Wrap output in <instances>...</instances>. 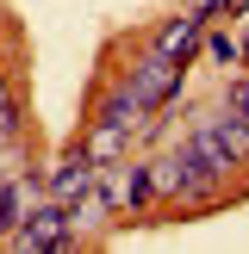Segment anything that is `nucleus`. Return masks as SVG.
Instances as JSON below:
<instances>
[{
	"label": "nucleus",
	"mask_w": 249,
	"mask_h": 254,
	"mask_svg": "<svg viewBox=\"0 0 249 254\" xmlns=\"http://www.w3.org/2000/svg\"><path fill=\"white\" fill-rule=\"evenodd\" d=\"M6 242L19 248V254H56V248H75L81 236H75V223H69V205H62V198H44Z\"/></svg>",
	"instance_id": "nucleus-1"
},
{
	"label": "nucleus",
	"mask_w": 249,
	"mask_h": 254,
	"mask_svg": "<svg viewBox=\"0 0 249 254\" xmlns=\"http://www.w3.org/2000/svg\"><path fill=\"white\" fill-rule=\"evenodd\" d=\"M124 87H131V93L143 99L149 112H156V106H168V99H174V87H181V62H162L156 50H149V56L131 68V81H124Z\"/></svg>",
	"instance_id": "nucleus-2"
},
{
	"label": "nucleus",
	"mask_w": 249,
	"mask_h": 254,
	"mask_svg": "<svg viewBox=\"0 0 249 254\" xmlns=\"http://www.w3.org/2000/svg\"><path fill=\"white\" fill-rule=\"evenodd\" d=\"M100 161H87V149H69V155L56 161V168H50V180H44V198H62V205H69V198H81V192H94V180H100Z\"/></svg>",
	"instance_id": "nucleus-3"
},
{
	"label": "nucleus",
	"mask_w": 249,
	"mask_h": 254,
	"mask_svg": "<svg viewBox=\"0 0 249 254\" xmlns=\"http://www.w3.org/2000/svg\"><path fill=\"white\" fill-rule=\"evenodd\" d=\"M37 205H44V192H37L31 174H6V186H0V236H12Z\"/></svg>",
	"instance_id": "nucleus-4"
},
{
	"label": "nucleus",
	"mask_w": 249,
	"mask_h": 254,
	"mask_svg": "<svg viewBox=\"0 0 249 254\" xmlns=\"http://www.w3.org/2000/svg\"><path fill=\"white\" fill-rule=\"evenodd\" d=\"M149 50H156L162 62H187V56L199 50V19H193V12H187V19H168V25L156 31V44H149Z\"/></svg>",
	"instance_id": "nucleus-5"
},
{
	"label": "nucleus",
	"mask_w": 249,
	"mask_h": 254,
	"mask_svg": "<svg viewBox=\"0 0 249 254\" xmlns=\"http://www.w3.org/2000/svg\"><path fill=\"white\" fill-rule=\"evenodd\" d=\"M124 143H131V136H124V130H119V124H106V118H100V130H94V136H87V143H81V149H87V161H100V168H112V161H119V155H124Z\"/></svg>",
	"instance_id": "nucleus-6"
},
{
	"label": "nucleus",
	"mask_w": 249,
	"mask_h": 254,
	"mask_svg": "<svg viewBox=\"0 0 249 254\" xmlns=\"http://www.w3.org/2000/svg\"><path fill=\"white\" fill-rule=\"evenodd\" d=\"M112 192H119V205H124V211L149 205V198H156V168H131L124 180H112Z\"/></svg>",
	"instance_id": "nucleus-7"
},
{
	"label": "nucleus",
	"mask_w": 249,
	"mask_h": 254,
	"mask_svg": "<svg viewBox=\"0 0 249 254\" xmlns=\"http://www.w3.org/2000/svg\"><path fill=\"white\" fill-rule=\"evenodd\" d=\"M231 118L249 130V81H237V87H231Z\"/></svg>",
	"instance_id": "nucleus-8"
},
{
	"label": "nucleus",
	"mask_w": 249,
	"mask_h": 254,
	"mask_svg": "<svg viewBox=\"0 0 249 254\" xmlns=\"http://www.w3.org/2000/svg\"><path fill=\"white\" fill-rule=\"evenodd\" d=\"M212 56H218V62H237V37H212Z\"/></svg>",
	"instance_id": "nucleus-9"
},
{
	"label": "nucleus",
	"mask_w": 249,
	"mask_h": 254,
	"mask_svg": "<svg viewBox=\"0 0 249 254\" xmlns=\"http://www.w3.org/2000/svg\"><path fill=\"white\" fill-rule=\"evenodd\" d=\"M6 174H12V149L0 143V186H6Z\"/></svg>",
	"instance_id": "nucleus-10"
},
{
	"label": "nucleus",
	"mask_w": 249,
	"mask_h": 254,
	"mask_svg": "<svg viewBox=\"0 0 249 254\" xmlns=\"http://www.w3.org/2000/svg\"><path fill=\"white\" fill-rule=\"evenodd\" d=\"M0 99H6V81H0Z\"/></svg>",
	"instance_id": "nucleus-11"
}]
</instances>
